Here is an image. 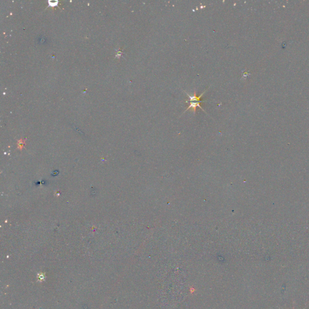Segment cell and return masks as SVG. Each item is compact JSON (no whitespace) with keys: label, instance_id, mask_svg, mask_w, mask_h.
<instances>
[{"label":"cell","instance_id":"6da1fadb","mask_svg":"<svg viewBox=\"0 0 309 309\" xmlns=\"http://www.w3.org/2000/svg\"><path fill=\"white\" fill-rule=\"evenodd\" d=\"M209 88V87H208L206 89H205L202 94H201L199 96H196V91L194 92V94L193 96H190V94H189L187 92H185L184 91V92L186 94H187V96H189V100H186V103H188L189 102H201V101H203V100H200V98L202 97V96L205 94V92L207 91V89Z\"/></svg>","mask_w":309,"mask_h":309},{"label":"cell","instance_id":"7a4b0ae2","mask_svg":"<svg viewBox=\"0 0 309 309\" xmlns=\"http://www.w3.org/2000/svg\"><path fill=\"white\" fill-rule=\"evenodd\" d=\"M204 102H205V101L196 102H190L189 106L188 107V108H187V109H185V111H184V112H185L189 110L190 108H193V114H196V107H200V108L201 109H202L204 112H205V113L206 114V112L202 108V107H201V106H200V103Z\"/></svg>","mask_w":309,"mask_h":309},{"label":"cell","instance_id":"3957f363","mask_svg":"<svg viewBox=\"0 0 309 309\" xmlns=\"http://www.w3.org/2000/svg\"><path fill=\"white\" fill-rule=\"evenodd\" d=\"M306 305L305 307H304V308H303V309H306ZM282 309H284V308H282ZM293 309H295V308H294V306H293Z\"/></svg>","mask_w":309,"mask_h":309}]
</instances>
